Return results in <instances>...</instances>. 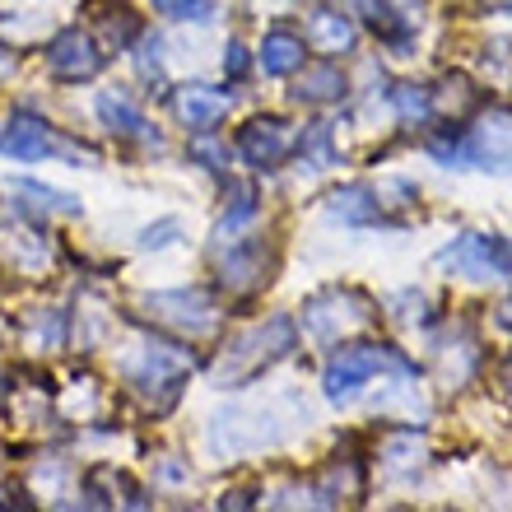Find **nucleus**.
Masks as SVG:
<instances>
[{
  "label": "nucleus",
  "mask_w": 512,
  "mask_h": 512,
  "mask_svg": "<svg viewBox=\"0 0 512 512\" xmlns=\"http://www.w3.org/2000/svg\"><path fill=\"white\" fill-rule=\"evenodd\" d=\"M378 373H410V364H405L401 354H391V345H373V340H364V345H345V350L326 364V401H354L359 396V387L364 382H373Z\"/></svg>",
  "instance_id": "obj_1"
},
{
  "label": "nucleus",
  "mask_w": 512,
  "mask_h": 512,
  "mask_svg": "<svg viewBox=\"0 0 512 512\" xmlns=\"http://www.w3.org/2000/svg\"><path fill=\"white\" fill-rule=\"evenodd\" d=\"M289 350H294V322H289V317H270L266 326H256L243 340H233L229 354H224V364H219V378L247 382V378H256L261 368L275 364V359H284Z\"/></svg>",
  "instance_id": "obj_2"
},
{
  "label": "nucleus",
  "mask_w": 512,
  "mask_h": 512,
  "mask_svg": "<svg viewBox=\"0 0 512 512\" xmlns=\"http://www.w3.org/2000/svg\"><path fill=\"white\" fill-rule=\"evenodd\" d=\"M438 266L457 280H508L512 243L499 233H461L457 243L438 252Z\"/></svg>",
  "instance_id": "obj_3"
},
{
  "label": "nucleus",
  "mask_w": 512,
  "mask_h": 512,
  "mask_svg": "<svg viewBox=\"0 0 512 512\" xmlns=\"http://www.w3.org/2000/svg\"><path fill=\"white\" fill-rule=\"evenodd\" d=\"M373 317V303L359 289H322L303 303V326H308L317 340H336L354 326H364Z\"/></svg>",
  "instance_id": "obj_4"
},
{
  "label": "nucleus",
  "mask_w": 512,
  "mask_h": 512,
  "mask_svg": "<svg viewBox=\"0 0 512 512\" xmlns=\"http://www.w3.org/2000/svg\"><path fill=\"white\" fill-rule=\"evenodd\" d=\"M238 149H243V159L252 168H275V163L289 159V149H294V131L289 122L280 117H256L238 131Z\"/></svg>",
  "instance_id": "obj_5"
},
{
  "label": "nucleus",
  "mask_w": 512,
  "mask_h": 512,
  "mask_svg": "<svg viewBox=\"0 0 512 512\" xmlns=\"http://www.w3.org/2000/svg\"><path fill=\"white\" fill-rule=\"evenodd\" d=\"M149 312L159 317V322L177 326V331H191V336H205L210 326L219 322L215 303L196 289H177V294H154L149 298Z\"/></svg>",
  "instance_id": "obj_6"
},
{
  "label": "nucleus",
  "mask_w": 512,
  "mask_h": 512,
  "mask_svg": "<svg viewBox=\"0 0 512 512\" xmlns=\"http://www.w3.org/2000/svg\"><path fill=\"white\" fill-rule=\"evenodd\" d=\"M471 163L489 168V173H512V112H489L485 122L466 135Z\"/></svg>",
  "instance_id": "obj_7"
},
{
  "label": "nucleus",
  "mask_w": 512,
  "mask_h": 512,
  "mask_svg": "<svg viewBox=\"0 0 512 512\" xmlns=\"http://www.w3.org/2000/svg\"><path fill=\"white\" fill-rule=\"evenodd\" d=\"M47 61H52V70L61 75V80H94L98 66H103V56H98L94 38H89V33H80V28L61 33V38L47 47Z\"/></svg>",
  "instance_id": "obj_8"
},
{
  "label": "nucleus",
  "mask_w": 512,
  "mask_h": 512,
  "mask_svg": "<svg viewBox=\"0 0 512 512\" xmlns=\"http://www.w3.org/2000/svg\"><path fill=\"white\" fill-rule=\"evenodd\" d=\"M229 94H219V89H210V84H191V89H182V94L173 98L177 117L187 126H196V131H210V126H219L224 117H229Z\"/></svg>",
  "instance_id": "obj_9"
},
{
  "label": "nucleus",
  "mask_w": 512,
  "mask_h": 512,
  "mask_svg": "<svg viewBox=\"0 0 512 512\" xmlns=\"http://www.w3.org/2000/svg\"><path fill=\"white\" fill-rule=\"evenodd\" d=\"M308 42L326 56H345V52H354L359 28H354L350 14H340V10H312L308 14Z\"/></svg>",
  "instance_id": "obj_10"
},
{
  "label": "nucleus",
  "mask_w": 512,
  "mask_h": 512,
  "mask_svg": "<svg viewBox=\"0 0 512 512\" xmlns=\"http://www.w3.org/2000/svg\"><path fill=\"white\" fill-rule=\"evenodd\" d=\"M326 215H331V219H345V224H373V219L382 215V196H378V187H368V182H354V187L331 191V201H326Z\"/></svg>",
  "instance_id": "obj_11"
},
{
  "label": "nucleus",
  "mask_w": 512,
  "mask_h": 512,
  "mask_svg": "<svg viewBox=\"0 0 512 512\" xmlns=\"http://www.w3.org/2000/svg\"><path fill=\"white\" fill-rule=\"evenodd\" d=\"M0 149H5L10 159H42V154L56 149V140H52V131H47V122L14 117V122L0 131Z\"/></svg>",
  "instance_id": "obj_12"
},
{
  "label": "nucleus",
  "mask_w": 512,
  "mask_h": 512,
  "mask_svg": "<svg viewBox=\"0 0 512 512\" xmlns=\"http://www.w3.org/2000/svg\"><path fill=\"white\" fill-rule=\"evenodd\" d=\"M345 89H350L345 70H340L336 61H322V66H308L303 75H298L294 98H298V103H340V98H345Z\"/></svg>",
  "instance_id": "obj_13"
},
{
  "label": "nucleus",
  "mask_w": 512,
  "mask_h": 512,
  "mask_svg": "<svg viewBox=\"0 0 512 512\" xmlns=\"http://www.w3.org/2000/svg\"><path fill=\"white\" fill-rule=\"evenodd\" d=\"M303 38L289 33V28H270L266 42H261V70L266 75H298L303 70Z\"/></svg>",
  "instance_id": "obj_14"
},
{
  "label": "nucleus",
  "mask_w": 512,
  "mask_h": 512,
  "mask_svg": "<svg viewBox=\"0 0 512 512\" xmlns=\"http://www.w3.org/2000/svg\"><path fill=\"white\" fill-rule=\"evenodd\" d=\"M98 117L122 135H145V117H140V108H135L126 94H103L98 98Z\"/></svg>",
  "instance_id": "obj_15"
},
{
  "label": "nucleus",
  "mask_w": 512,
  "mask_h": 512,
  "mask_svg": "<svg viewBox=\"0 0 512 512\" xmlns=\"http://www.w3.org/2000/svg\"><path fill=\"white\" fill-rule=\"evenodd\" d=\"M382 457H387L396 471H410V466H419V457H424V443H419L415 433H401V438H391V443L382 447Z\"/></svg>",
  "instance_id": "obj_16"
},
{
  "label": "nucleus",
  "mask_w": 512,
  "mask_h": 512,
  "mask_svg": "<svg viewBox=\"0 0 512 512\" xmlns=\"http://www.w3.org/2000/svg\"><path fill=\"white\" fill-rule=\"evenodd\" d=\"M396 108H401V117L424 122V117L433 112V94L429 89H419V84H401V89H396Z\"/></svg>",
  "instance_id": "obj_17"
},
{
  "label": "nucleus",
  "mask_w": 512,
  "mask_h": 512,
  "mask_svg": "<svg viewBox=\"0 0 512 512\" xmlns=\"http://www.w3.org/2000/svg\"><path fill=\"white\" fill-rule=\"evenodd\" d=\"M303 149H308L312 159H317V168L336 163V149H331V126H312V131L303 135Z\"/></svg>",
  "instance_id": "obj_18"
},
{
  "label": "nucleus",
  "mask_w": 512,
  "mask_h": 512,
  "mask_svg": "<svg viewBox=\"0 0 512 512\" xmlns=\"http://www.w3.org/2000/svg\"><path fill=\"white\" fill-rule=\"evenodd\" d=\"M224 70H233V75H243V70H247V52L238 47V42H233L229 56H224Z\"/></svg>",
  "instance_id": "obj_19"
},
{
  "label": "nucleus",
  "mask_w": 512,
  "mask_h": 512,
  "mask_svg": "<svg viewBox=\"0 0 512 512\" xmlns=\"http://www.w3.org/2000/svg\"><path fill=\"white\" fill-rule=\"evenodd\" d=\"M168 233H177V224H159V229H149V233H145V247H163V243H173Z\"/></svg>",
  "instance_id": "obj_20"
},
{
  "label": "nucleus",
  "mask_w": 512,
  "mask_h": 512,
  "mask_svg": "<svg viewBox=\"0 0 512 512\" xmlns=\"http://www.w3.org/2000/svg\"><path fill=\"white\" fill-rule=\"evenodd\" d=\"M163 14H187L191 10V0H154Z\"/></svg>",
  "instance_id": "obj_21"
},
{
  "label": "nucleus",
  "mask_w": 512,
  "mask_h": 512,
  "mask_svg": "<svg viewBox=\"0 0 512 512\" xmlns=\"http://www.w3.org/2000/svg\"><path fill=\"white\" fill-rule=\"evenodd\" d=\"M499 322H503V326H508V331H512V294L503 298V308H499Z\"/></svg>",
  "instance_id": "obj_22"
}]
</instances>
